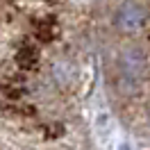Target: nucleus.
Segmentation results:
<instances>
[{
    "mask_svg": "<svg viewBox=\"0 0 150 150\" xmlns=\"http://www.w3.org/2000/svg\"><path fill=\"white\" fill-rule=\"evenodd\" d=\"M146 75V57L141 50L130 48L121 55V82L127 89H137L141 77Z\"/></svg>",
    "mask_w": 150,
    "mask_h": 150,
    "instance_id": "obj_1",
    "label": "nucleus"
},
{
    "mask_svg": "<svg viewBox=\"0 0 150 150\" xmlns=\"http://www.w3.org/2000/svg\"><path fill=\"white\" fill-rule=\"evenodd\" d=\"M116 25L123 32H139L146 25V11L137 2H127L116 11Z\"/></svg>",
    "mask_w": 150,
    "mask_h": 150,
    "instance_id": "obj_2",
    "label": "nucleus"
},
{
    "mask_svg": "<svg viewBox=\"0 0 150 150\" xmlns=\"http://www.w3.org/2000/svg\"><path fill=\"white\" fill-rule=\"evenodd\" d=\"M118 150H130V146H125V143H123V146H121Z\"/></svg>",
    "mask_w": 150,
    "mask_h": 150,
    "instance_id": "obj_3",
    "label": "nucleus"
}]
</instances>
